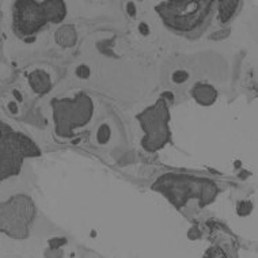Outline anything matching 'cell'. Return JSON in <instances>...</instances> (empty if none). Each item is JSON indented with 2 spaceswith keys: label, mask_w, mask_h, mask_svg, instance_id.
I'll list each match as a JSON object with an SVG mask.
<instances>
[{
  "label": "cell",
  "mask_w": 258,
  "mask_h": 258,
  "mask_svg": "<svg viewBox=\"0 0 258 258\" xmlns=\"http://www.w3.org/2000/svg\"><path fill=\"white\" fill-rule=\"evenodd\" d=\"M138 120L142 124L143 131L146 132L142 142L144 150H147L148 152L158 151L170 142V113L165 99H158L154 106H150L138 114Z\"/></svg>",
  "instance_id": "3957f363"
},
{
  "label": "cell",
  "mask_w": 258,
  "mask_h": 258,
  "mask_svg": "<svg viewBox=\"0 0 258 258\" xmlns=\"http://www.w3.org/2000/svg\"><path fill=\"white\" fill-rule=\"evenodd\" d=\"M54 40L62 48H71V46H74L76 44V40H78L75 26H72V25L61 26L56 31Z\"/></svg>",
  "instance_id": "9c48e42d"
},
{
  "label": "cell",
  "mask_w": 258,
  "mask_h": 258,
  "mask_svg": "<svg viewBox=\"0 0 258 258\" xmlns=\"http://www.w3.org/2000/svg\"><path fill=\"white\" fill-rule=\"evenodd\" d=\"M34 218L36 208L29 197H13L0 204V232L17 239L27 238Z\"/></svg>",
  "instance_id": "7a4b0ae2"
},
{
  "label": "cell",
  "mask_w": 258,
  "mask_h": 258,
  "mask_svg": "<svg viewBox=\"0 0 258 258\" xmlns=\"http://www.w3.org/2000/svg\"><path fill=\"white\" fill-rule=\"evenodd\" d=\"M128 13L129 14L132 13V15H135V6H134V3H128Z\"/></svg>",
  "instance_id": "e0dca14e"
},
{
  "label": "cell",
  "mask_w": 258,
  "mask_h": 258,
  "mask_svg": "<svg viewBox=\"0 0 258 258\" xmlns=\"http://www.w3.org/2000/svg\"><path fill=\"white\" fill-rule=\"evenodd\" d=\"M215 2L185 0L166 2L156 7L163 22L169 29L181 34L203 31L212 19Z\"/></svg>",
  "instance_id": "6da1fadb"
},
{
  "label": "cell",
  "mask_w": 258,
  "mask_h": 258,
  "mask_svg": "<svg viewBox=\"0 0 258 258\" xmlns=\"http://www.w3.org/2000/svg\"><path fill=\"white\" fill-rule=\"evenodd\" d=\"M76 75L79 76V78H89L90 76V70L87 66H80L76 70Z\"/></svg>",
  "instance_id": "9a60e30c"
},
{
  "label": "cell",
  "mask_w": 258,
  "mask_h": 258,
  "mask_svg": "<svg viewBox=\"0 0 258 258\" xmlns=\"http://www.w3.org/2000/svg\"><path fill=\"white\" fill-rule=\"evenodd\" d=\"M189 79V74L186 71H175L173 74V82L174 83H183V82H186Z\"/></svg>",
  "instance_id": "4fadbf2b"
},
{
  "label": "cell",
  "mask_w": 258,
  "mask_h": 258,
  "mask_svg": "<svg viewBox=\"0 0 258 258\" xmlns=\"http://www.w3.org/2000/svg\"><path fill=\"white\" fill-rule=\"evenodd\" d=\"M29 83L37 94H46L52 89L49 75L45 71H34L29 75Z\"/></svg>",
  "instance_id": "ba28073f"
},
{
  "label": "cell",
  "mask_w": 258,
  "mask_h": 258,
  "mask_svg": "<svg viewBox=\"0 0 258 258\" xmlns=\"http://www.w3.org/2000/svg\"><path fill=\"white\" fill-rule=\"evenodd\" d=\"M93 102L91 99L80 94L74 101H56L53 102V113L56 125H57V134L66 138L72 136L75 129H79L89 124L93 116Z\"/></svg>",
  "instance_id": "277c9868"
},
{
  "label": "cell",
  "mask_w": 258,
  "mask_h": 258,
  "mask_svg": "<svg viewBox=\"0 0 258 258\" xmlns=\"http://www.w3.org/2000/svg\"><path fill=\"white\" fill-rule=\"evenodd\" d=\"M205 258H227V255L220 247H212L205 253Z\"/></svg>",
  "instance_id": "7c38bea8"
},
{
  "label": "cell",
  "mask_w": 258,
  "mask_h": 258,
  "mask_svg": "<svg viewBox=\"0 0 258 258\" xmlns=\"http://www.w3.org/2000/svg\"><path fill=\"white\" fill-rule=\"evenodd\" d=\"M110 138V128L107 126V125H102L101 128H99L98 134H97V139H98V142L101 144H105V143L109 140Z\"/></svg>",
  "instance_id": "8fae6325"
},
{
  "label": "cell",
  "mask_w": 258,
  "mask_h": 258,
  "mask_svg": "<svg viewBox=\"0 0 258 258\" xmlns=\"http://www.w3.org/2000/svg\"><path fill=\"white\" fill-rule=\"evenodd\" d=\"M191 95H193V98L196 99V102L203 105V106H211L218 99L216 89L214 86L207 85V83H197L191 89Z\"/></svg>",
  "instance_id": "8992f818"
},
{
  "label": "cell",
  "mask_w": 258,
  "mask_h": 258,
  "mask_svg": "<svg viewBox=\"0 0 258 258\" xmlns=\"http://www.w3.org/2000/svg\"><path fill=\"white\" fill-rule=\"evenodd\" d=\"M41 6H42V10H44L46 22L48 21L54 23L61 22L64 17L67 15V7L60 0H56V2H44V3H41Z\"/></svg>",
  "instance_id": "52a82bcc"
},
{
  "label": "cell",
  "mask_w": 258,
  "mask_h": 258,
  "mask_svg": "<svg viewBox=\"0 0 258 258\" xmlns=\"http://www.w3.org/2000/svg\"><path fill=\"white\" fill-rule=\"evenodd\" d=\"M251 203H240L239 205H238V214L240 215V216H246V215H249L250 212H251Z\"/></svg>",
  "instance_id": "5bb4252c"
},
{
  "label": "cell",
  "mask_w": 258,
  "mask_h": 258,
  "mask_svg": "<svg viewBox=\"0 0 258 258\" xmlns=\"http://www.w3.org/2000/svg\"><path fill=\"white\" fill-rule=\"evenodd\" d=\"M14 94H15V95H17V98H18L19 101H22V97H21V95H19V93H18V91H17V90H15V91H14Z\"/></svg>",
  "instance_id": "ac0fdd59"
},
{
  "label": "cell",
  "mask_w": 258,
  "mask_h": 258,
  "mask_svg": "<svg viewBox=\"0 0 258 258\" xmlns=\"http://www.w3.org/2000/svg\"><path fill=\"white\" fill-rule=\"evenodd\" d=\"M46 23L42 6L36 2H18L15 5V27L22 36L33 34Z\"/></svg>",
  "instance_id": "5b68a950"
},
{
  "label": "cell",
  "mask_w": 258,
  "mask_h": 258,
  "mask_svg": "<svg viewBox=\"0 0 258 258\" xmlns=\"http://www.w3.org/2000/svg\"><path fill=\"white\" fill-rule=\"evenodd\" d=\"M9 107H10V110L13 111L14 114H17V113H18V107H17V105H15V103H10L9 105Z\"/></svg>",
  "instance_id": "2e32d148"
},
{
  "label": "cell",
  "mask_w": 258,
  "mask_h": 258,
  "mask_svg": "<svg viewBox=\"0 0 258 258\" xmlns=\"http://www.w3.org/2000/svg\"><path fill=\"white\" fill-rule=\"evenodd\" d=\"M219 19L222 23H227L238 11L239 2H219Z\"/></svg>",
  "instance_id": "30bf717a"
}]
</instances>
